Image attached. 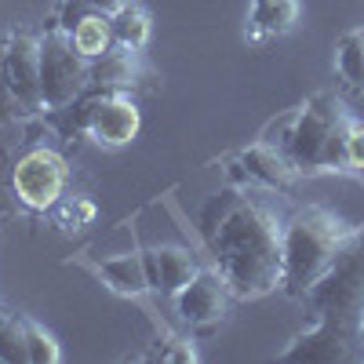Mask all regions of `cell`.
<instances>
[{"label":"cell","mask_w":364,"mask_h":364,"mask_svg":"<svg viewBox=\"0 0 364 364\" xmlns=\"http://www.w3.org/2000/svg\"><path fill=\"white\" fill-rule=\"evenodd\" d=\"M350 219H343L328 204H306L281 226V291L302 299L321 273L336 262L339 248L357 233Z\"/></svg>","instance_id":"3"},{"label":"cell","mask_w":364,"mask_h":364,"mask_svg":"<svg viewBox=\"0 0 364 364\" xmlns=\"http://www.w3.org/2000/svg\"><path fill=\"white\" fill-rule=\"evenodd\" d=\"M343 164H346V171H364V120H357V117H350V124H346Z\"/></svg>","instance_id":"23"},{"label":"cell","mask_w":364,"mask_h":364,"mask_svg":"<svg viewBox=\"0 0 364 364\" xmlns=\"http://www.w3.org/2000/svg\"><path fill=\"white\" fill-rule=\"evenodd\" d=\"M149 37H154V15H149V8L139 4V0H128V8L120 15H113V41L146 51Z\"/></svg>","instance_id":"18"},{"label":"cell","mask_w":364,"mask_h":364,"mask_svg":"<svg viewBox=\"0 0 364 364\" xmlns=\"http://www.w3.org/2000/svg\"><path fill=\"white\" fill-rule=\"evenodd\" d=\"M91 8H87V0H58V4H55V11H51V26L48 29H58V33H73V29H77V22L87 15Z\"/></svg>","instance_id":"22"},{"label":"cell","mask_w":364,"mask_h":364,"mask_svg":"<svg viewBox=\"0 0 364 364\" xmlns=\"http://www.w3.org/2000/svg\"><path fill=\"white\" fill-rule=\"evenodd\" d=\"M0 51H4L8 84L15 91V99L22 102V109L29 117L44 113V99H41V37L29 33V29H18V33H8L4 41H0Z\"/></svg>","instance_id":"10"},{"label":"cell","mask_w":364,"mask_h":364,"mask_svg":"<svg viewBox=\"0 0 364 364\" xmlns=\"http://www.w3.org/2000/svg\"><path fill=\"white\" fill-rule=\"evenodd\" d=\"M139 360H161V364H193L197 360V346L193 339L186 336H175V331H164L161 328V336L154 339V346H149Z\"/></svg>","instance_id":"19"},{"label":"cell","mask_w":364,"mask_h":364,"mask_svg":"<svg viewBox=\"0 0 364 364\" xmlns=\"http://www.w3.org/2000/svg\"><path fill=\"white\" fill-rule=\"evenodd\" d=\"M204 252L237 302L281 288V226L248 186H226L200 208Z\"/></svg>","instance_id":"1"},{"label":"cell","mask_w":364,"mask_h":364,"mask_svg":"<svg viewBox=\"0 0 364 364\" xmlns=\"http://www.w3.org/2000/svg\"><path fill=\"white\" fill-rule=\"evenodd\" d=\"M91 87V63L58 29L41 37V99L44 113H66Z\"/></svg>","instance_id":"5"},{"label":"cell","mask_w":364,"mask_h":364,"mask_svg":"<svg viewBox=\"0 0 364 364\" xmlns=\"http://www.w3.org/2000/svg\"><path fill=\"white\" fill-rule=\"evenodd\" d=\"M230 302H237L233 291L226 288L223 273L208 262V266H200L193 277L178 288V295H175V314L186 321L190 328L208 331V328H219V324L226 321Z\"/></svg>","instance_id":"9"},{"label":"cell","mask_w":364,"mask_h":364,"mask_svg":"<svg viewBox=\"0 0 364 364\" xmlns=\"http://www.w3.org/2000/svg\"><path fill=\"white\" fill-rule=\"evenodd\" d=\"M302 302L314 310V321H331L357 331V321L364 314V226L339 248L321 281L302 295Z\"/></svg>","instance_id":"4"},{"label":"cell","mask_w":364,"mask_h":364,"mask_svg":"<svg viewBox=\"0 0 364 364\" xmlns=\"http://www.w3.org/2000/svg\"><path fill=\"white\" fill-rule=\"evenodd\" d=\"M70 182V161L51 146H33L29 154H22L11 168V193L26 211H51L66 193Z\"/></svg>","instance_id":"7"},{"label":"cell","mask_w":364,"mask_h":364,"mask_svg":"<svg viewBox=\"0 0 364 364\" xmlns=\"http://www.w3.org/2000/svg\"><path fill=\"white\" fill-rule=\"evenodd\" d=\"M146 77H149V66H146L142 48L113 44L106 55H99L91 63V87L99 91H135Z\"/></svg>","instance_id":"13"},{"label":"cell","mask_w":364,"mask_h":364,"mask_svg":"<svg viewBox=\"0 0 364 364\" xmlns=\"http://www.w3.org/2000/svg\"><path fill=\"white\" fill-rule=\"evenodd\" d=\"M0 364H29V350H26V317L0 314Z\"/></svg>","instance_id":"20"},{"label":"cell","mask_w":364,"mask_h":364,"mask_svg":"<svg viewBox=\"0 0 364 364\" xmlns=\"http://www.w3.org/2000/svg\"><path fill=\"white\" fill-rule=\"evenodd\" d=\"M302 18V0H248L245 37L248 44H269L288 37Z\"/></svg>","instance_id":"15"},{"label":"cell","mask_w":364,"mask_h":364,"mask_svg":"<svg viewBox=\"0 0 364 364\" xmlns=\"http://www.w3.org/2000/svg\"><path fill=\"white\" fill-rule=\"evenodd\" d=\"M277 360L295 364V360H317V364H343V360H364L360 343H357V331L343 328V324H331V321H314V328H306L302 336H295Z\"/></svg>","instance_id":"11"},{"label":"cell","mask_w":364,"mask_h":364,"mask_svg":"<svg viewBox=\"0 0 364 364\" xmlns=\"http://www.w3.org/2000/svg\"><path fill=\"white\" fill-rule=\"evenodd\" d=\"M87 8L106 15V18H113V15H120V11L128 8V0H87Z\"/></svg>","instance_id":"26"},{"label":"cell","mask_w":364,"mask_h":364,"mask_svg":"<svg viewBox=\"0 0 364 364\" xmlns=\"http://www.w3.org/2000/svg\"><path fill=\"white\" fill-rule=\"evenodd\" d=\"M95 215H99L95 200H87V197H73V204H66V208H63V226H70V223H73V230H84V226L95 223Z\"/></svg>","instance_id":"25"},{"label":"cell","mask_w":364,"mask_h":364,"mask_svg":"<svg viewBox=\"0 0 364 364\" xmlns=\"http://www.w3.org/2000/svg\"><path fill=\"white\" fill-rule=\"evenodd\" d=\"M26 350H29V364H58L63 360L58 339L33 317H26Z\"/></svg>","instance_id":"21"},{"label":"cell","mask_w":364,"mask_h":364,"mask_svg":"<svg viewBox=\"0 0 364 364\" xmlns=\"http://www.w3.org/2000/svg\"><path fill=\"white\" fill-rule=\"evenodd\" d=\"M73 128L102 149H124L142 132V113L132 91H95L87 99L80 95Z\"/></svg>","instance_id":"6"},{"label":"cell","mask_w":364,"mask_h":364,"mask_svg":"<svg viewBox=\"0 0 364 364\" xmlns=\"http://www.w3.org/2000/svg\"><path fill=\"white\" fill-rule=\"evenodd\" d=\"M357 343H360V353H364V314H360V321H357Z\"/></svg>","instance_id":"27"},{"label":"cell","mask_w":364,"mask_h":364,"mask_svg":"<svg viewBox=\"0 0 364 364\" xmlns=\"http://www.w3.org/2000/svg\"><path fill=\"white\" fill-rule=\"evenodd\" d=\"M139 252H142V262H146L149 291L168 295V299H175L178 288L200 269V259L182 245H146Z\"/></svg>","instance_id":"12"},{"label":"cell","mask_w":364,"mask_h":364,"mask_svg":"<svg viewBox=\"0 0 364 364\" xmlns=\"http://www.w3.org/2000/svg\"><path fill=\"white\" fill-rule=\"evenodd\" d=\"M80 266H87L95 277L120 299H135L142 302L149 295V277H146V262H142V252H128V255H109V259H77Z\"/></svg>","instance_id":"14"},{"label":"cell","mask_w":364,"mask_h":364,"mask_svg":"<svg viewBox=\"0 0 364 364\" xmlns=\"http://www.w3.org/2000/svg\"><path fill=\"white\" fill-rule=\"evenodd\" d=\"M22 117H29V113L22 109V102L15 99V91H11V84H8L4 51H0V120H4V124H15V120H22Z\"/></svg>","instance_id":"24"},{"label":"cell","mask_w":364,"mask_h":364,"mask_svg":"<svg viewBox=\"0 0 364 364\" xmlns=\"http://www.w3.org/2000/svg\"><path fill=\"white\" fill-rule=\"evenodd\" d=\"M331 66H336L339 80L364 91V26H357V29H350V33L339 37L336 55H331Z\"/></svg>","instance_id":"17"},{"label":"cell","mask_w":364,"mask_h":364,"mask_svg":"<svg viewBox=\"0 0 364 364\" xmlns=\"http://www.w3.org/2000/svg\"><path fill=\"white\" fill-rule=\"evenodd\" d=\"M223 168H226L230 186H248V190H266V193H288L299 182L295 164L266 139H255L252 146L223 157Z\"/></svg>","instance_id":"8"},{"label":"cell","mask_w":364,"mask_h":364,"mask_svg":"<svg viewBox=\"0 0 364 364\" xmlns=\"http://www.w3.org/2000/svg\"><path fill=\"white\" fill-rule=\"evenodd\" d=\"M70 41H73V48L87 58V63H95L99 55H106L117 41H113V18H106V15H99V11H87L80 22H77V29L70 33Z\"/></svg>","instance_id":"16"},{"label":"cell","mask_w":364,"mask_h":364,"mask_svg":"<svg viewBox=\"0 0 364 364\" xmlns=\"http://www.w3.org/2000/svg\"><path fill=\"white\" fill-rule=\"evenodd\" d=\"M350 113L343 102L328 91H317L302 106L288 109L281 120L259 135L273 142L281 154L295 164L299 175H317V171H346L343 164V142H346Z\"/></svg>","instance_id":"2"}]
</instances>
